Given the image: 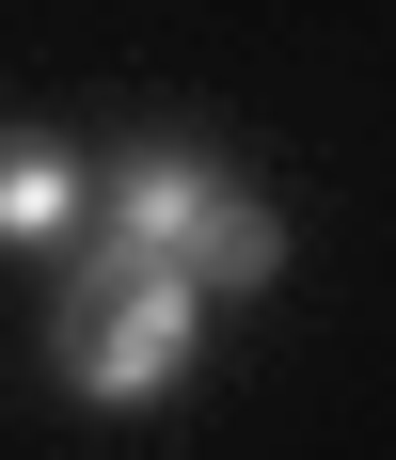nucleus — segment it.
Wrapping results in <instances>:
<instances>
[{
    "instance_id": "obj_1",
    "label": "nucleus",
    "mask_w": 396,
    "mask_h": 460,
    "mask_svg": "<svg viewBox=\"0 0 396 460\" xmlns=\"http://www.w3.org/2000/svg\"><path fill=\"white\" fill-rule=\"evenodd\" d=\"M190 333H207V286H190L175 254H143V270H80L64 381H80L95 413H143V397H175V381H190Z\"/></svg>"
},
{
    "instance_id": "obj_2",
    "label": "nucleus",
    "mask_w": 396,
    "mask_h": 460,
    "mask_svg": "<svg viewBox=\"0 0 396 460\" xmlns=\"http://www.w3.org/2000/svg\"><path fill=\"white\" fill-rule=\"evenodd\" d=\"M207 207H222V175H207V159H190V143H143L128 175L80 207V270H143V254H175V270H190Z\"/></svg>"
},
{
    "instance_id": "obj_3",
    "label": "nucleus",
    "mask_w": 396,
    "mask_h": 460,
    "mask_svg": "<svg viewBox=\"0 0 396 460\" xmlns=\"http://www.w3.org/2000/svg\"><path fill=\"white\" fill-rule=\"evenodd\" d=\"M80 207H95V175L64 159V143L0 128V254H64V238H80Z\"/></svg>"
},
{
    "instance_id": "obj_4",
    "label": "nucleus",
    "mask_w": 396,
    "mask_h": 460,
    "mask_svg": "<svg viewBox=\"0 0 396 460\" xmlns=\"http://www.w3.org/2000/svg\"><path fill=\"white\" fill-rule=\"evenodd\" d=\"M269 270H286V223H269L254 190H222L207 238H190V286H269Z\"/></svg>"
}]
</instances>
